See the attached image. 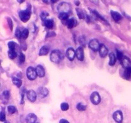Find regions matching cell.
Segmentation results:
<instances>
[{
	"mask_svg": "<svg viewBox=\"0 0 131 123\" xmlns=\"http://www.w3.org/2000/svg\"><path fill=\"white\" fill-rule=\"evenodd\" d=\"M63 58L62 53L60 50H54L51 52L50 55V59L51 62L56 64H58Z\"/></svg>",
	"mask_w": 131,
	"mask_h": 123,
	"instance_id": "6da1fadb",
	"label": "cell"
},
{
	"mask_svg": "<svg viewBox=\"0 0 131 123\" xmlns=\"http://www.w3.org/2000/svg\"><path fill=\"white\" fill-rule=\"evenodd\" d=\"M31 17V10L27 8L24 10H21L19 12V18L23 23H26Z\"/></svg>",
	"mask_w": 131,
	"mask_h": 123,
	"instance_id": "7a4b0ae2",
	"label": "cell"
},
{
	"mask_svg": "<svg viewBox=\"0 0 131 123\" xmlns=\"http://www.w3.org/2000/svg\"><path fill=\"white\" fill-rule=\"evenodd\" d=\"M58 11L60 13H68L70 10V6L66 2H62L58 6Z\"/></svg>",
	"mask_w": 131,
	"mask_h": 123,
	"instance_id": "3957f363",
	"label": "cell"
},
{
	"mask_svg": "<svg viewBox=\"0 0 131 123\" xmlns=\"http://www.w3.org/2000/svg\"><path fill=\"white\" fill-rule=\"evenodd\" d=\"M26 76L27 78L29 80H34L36 79L37 76L36 69L33 67H29L26 70Z\"/></svg>",
	"mask_w": 131,
	"mask_h": 123,
	"instance_id": "277c9868",
	"label": "cell"
},
{
	"mask_svg": "<svg viewBox=\"0 0 131 123\" xmlns=\"http://www.w3.org/2000/svg\"><path fill=\"white\" fill-rule=\"evenodd\" d=\"M90 101L95 105H97L101 103V98L97 92H93L90 96Z\"/></svg>",
	"mask_w": 131,
	"mask_h": 123,
	"instance_id": "5b68a950",
	"label": "cell"
},
{
	"mask_svg": "<svg viewBox=\"0 0 131 123\" xmlns=\"http://www.w3.org/2000/svg\"><path fill=\"white\" fill-rule=\"evenodd\" d=\"M88 45L90 48L93 51H99V50L100 45H101L99 44L98 40H97V39H92V40H90Z\"/></svg>",
	"mask_w": 131,
	"mask_h": 123,
	"instance_id": "8992f818",
	"label": "cell"
},
{
	"mask_svg": "<svg viewBox=\"0 0 131 123\" xmlns=\"http://www.w3.org/2000/svg\"><path fill=\"white\" fill-rule=\"evenodd\" d=\"M113 118L114 121L117 123H122L123 119V113L121 110H117L114 112L113 115Z\"/></svg>",
	"mask_w": 131,
	"mask_h": 123,
	"instance_id": "52a82bcc",
	"label": "cell"
},
{
	"mask_svg": "<svg viewBox=\"0 0 131 123\" xmlns=\"http://www.w3.org/2000/svg\"><path fill=\"white\" fill-rule=\"evenodd\" d=\"M37 94H38L40 98H44L48 95L49 94V90L47 88L44 87H39L37 91Z\"/></svg>",
	"mask_w": 131,
	"mask_h": 123,
	"instance_id": "ba28073f",
	"label": "cell"
},
{
	"mask_svg": "<svg viewBox=\"0 0 131 123\" xmlns=\"http://www.w3.org/2000/svg\"><path fill=\"white\" fill-rule=\"evenodd\" d=\"M26 96L30 102H35L37 99V93L33 90H29L26 92Z\"/></svg>",
	"mask_w": 131,
	"mask_h": 123,
	"instance_id": "9c48e42d",
	"label": "cell"
},
{
	"mask_svg": "<svg viewBox=\"0 0 131 123\" xmlns=\"http://www.w3.org/2000/svg\"><path fill=\"white\" fill-rule=\"evenodd\" d=\"M66 56L69 60L72 61L76 56V51H74V49L72 48H69L66 51Z\"/></svg>",
	"mask_w": 131,
	"mask_h": 123,
	"instance_id": "30bf717a",
	"label": "cell"
},
{
	"mask_svg": "<svg viewBox=\"0 0 131 123\" xmlns=\"http://www.w3.org/2000/svg\"><path fill=\"white\" fill-rule=\"evenodd\" d=\"M76 56L80 61H83L85 58V53H84L83 48L81 47H79L76 51Z\"/></svg>",
	"mask_w": 131,
	"mask_h": 123,
	"instance_id": "8fae6325",
	"label": "cell"
},
{
	"mask_svg": "<svg viewBox=\"0 0 131 123\" xmlns=\"http://www.w3.org/2000/svg\"><path fill=\"white\" fill-rule=\"evenodd\" d=\"M37 115L34 114H32V113L28 114L26 117V123H36L37 122Z\"/></svg>",
	"mask_w": 131,
	"mask_h": 123,
	"instance_id": "7c38bea8",
	"label": "cell"
},
{
	"mask_svg": "<svg viewBox=\"0 0 131 123\" xmlns=\"http://www.w3.org/2000/svg\"><path fill=\"white\" fill-rule=\"evenodd\" d=\"M36 72H37V76H39L40 78H43L45 74V69H44V67L41 65H38L35 68Z\"/></svg>",
	"mask_w": 131,
	"mask_h": 123,
	"instance_id": "4fadbf2b",
	"label": "cell"
},
{
	"mask_svg": "<svg viewBox=\"0 0 131 123\" xmlns=\"http://www.w3.org/2000/svg\"><path fill=\"white\" fill-rule=\"evenodd\" d=\"M99 55L101 57H105L107 55L108 53V50H107V47L104 44H101L99 48Z\"/></svg>",
	"mask_w": 131,
	"mask_h": 123,
	"instance_id": "5bb4252c",
	"label": "cell"
},
{
	"mask_svg": "<svg viewBox=\"0 0 131 123\" xmlns=\"http://www.w3.org/2000/svg\"><path fill=\"white\" fill-rule=\"evenodd\" d=\"M120 61H121V64H122V66H123L124 68L128 69V68H129V67H130L131 61L128 57L124 56L123 57V58H122Z\"/></svg>",
	"mask_w": 131,
	"mask_h": 123,
	"instance_id": "9a60e30c",
	"label": "cell"
},
{
	"mask_svg": "<svg viewBox=\"0 0 131 123\" xmlns=\"http://www.w3.org/2000/svg\"><path fill=\"white\" fill-rule=\"evenodd\" d=\"M111 15L112 18L113 19V20H114L115 22H118L119 21H120L122 18V15H121L120 13H118V12H115V11L111 10Z\"/></svg>",
	"mask_w": 131,
	"mask_h": 123,
	"instance_id": "2e32d148",
	"label": "cell"
},
{
	"mask_svg": "<svg viewBox=\"0 0 131 123\" xmlns=\"http://www.w3.org/2000/svg\"><path fill=\"white\" fill-rule=\"evenodd\" d=\"M76 24H77V21L75 19H74V18L68 19L66 22L67 26V28H69V29L74 28V27L76 26Z\"/></svg>",
	"mask_w": 131,
	"mask_h": 123,
	"instance_id": "e0dca14e",
	"label": "cell"
},
{
	"mask_svg": "<svg viewBox=\"0 0 131 123\" xmlns=\"http://www.w3.org/2000/svg\"><path fill=\"white\" fill-rule=\"evenodd\" d=\"M49 51V48L47 45H44L43 47H42L40 48V51H39V55L40 56H45V55H47L48 54Z\"/></svg>",
	"mask_w": 131,
	"mask_h": 123,
	"instance_id": "ac0fdd59",
	"label": "cell"
},
{
	"mask_svg": "<svg viewBox=\"0 0 131 123\" xmlns=\"http://www.w3.org/2000/svg\"><path fill=\"white\" fill-rule=\"evenodd\" d=\"M109 64L111 66H113L116 64V61H117V59H116V56L114 55V54L113 53H111L109 55Z\"/></svg>",
	"mask_w": 131,
	"mask_h": 123,
	"instance_id": "d6986e66",
	"label": "cell"
},
{
	"mask_svg": "<svg viewBox=\"0 0 131 123\" xmlns=\"http://www.w3.org/2000/svg\"><path fill=\"white\" fill-rule=\"evenodd\" d=\"M12 82L17 87H21L22 86V84H23L21 80L19 79V78H16V77H13L12 78Z\"/></svg>",
	"mask_w": 131,
	"mask_h": 123,
	"instance_id": "ffe728a7",
	"label": "cell"
},
{
	"mask_svg": "<svg viewBox=\"0 0 131 123\" xmlns=\"http://www.w3.org/2000/svg\"><path fill=\"white\" fill-rule=\"evenodd\" d=\"M44 25L46 28H49V29H51L53 28L54 26V21L52 19H46L44 21Z\"/></svg>",
	"mask_w": 131,
	"mask_h": 123,
	"instance_id": "44dd1931",
	"label": "cell"
},
{
	"mask_svg": "<svg viewBox=\"0 0 131 123\" xmlns=\"http://www.w3.org/2000/svg\"><path fill=\"white\" fill-rule=\"evenodd\" d=\"M76 12H77V16H78L79 18L80 19H85L86 15H85V12H83V10L80 9V8H76Z\"/></svg>",
	"mask_w": 131,
	"mask_h": 123,
	"instance_id": "7402d4cb",
	"label": "cell"
},
{
	"mask_svg": "<svg viewBox=\"0 0 131 123\" xmlns=\"http://www.w3.org/2000/svg\"><path fill=\"white\" fill-rule=\"evenodd\" d=\"M123 76H124V78L127 80H129L131 76V70L130 67L128 69H125L124 71V74H123Z\"/></svg>",
	"mask_w": 131,
	"mask_h": 123,
	"instance_id": "603a6c76",
	"label": "cell"
},
{
	"mask_svg": "<svg viewBox=\"0 0 131 123\" xmlns=\"http://www.w3.org/2000/svg\"><path fill=\"white\" fill-rule=\"evenodd\" d=\"M8 56H9V58L10 59L15 58L17 56V52L15 51V50H9V51H8Z\"/></svg>",
	"mask_w": 131,
	"mask_h": 123,
	"instance_id": "cb8c5ba5",
	"label": "cell"
},
{
	"mask_svg": "<svg viewBox=\"0 0 131 123\" xmlns=\"http://www.w3.org/2000/svg\"><path fill=\"white\" fill-rule=\"evenodd\" d=\"M76 108H77V109L79 111H85V110H86L87 106H86V105H85V104H83L82 103H79L78 104L76 105Z\"/></svg>",
	"mask_w": 131,
	"mask_h": 123,
	"instance_id": "d4e9b609",
	"label": "cell"
},
{
	"mask_svg": "<svg viewBox=\"0 0 131 123\" xmlns=\"http://www.w3.org/2000/svg\"><path fill=\"white\" fill-rule=\"evenodd\" d=\"M69 16L68 13H60L59 15V18H60L61 20L63 21H67L68 18H69Z\"/></svg>",
	"mask_w": 131,
	"mask_h": 123,
	"instance_id": "484cf974",
	"label": "cell"
},
{
	"mask_svg": "<svg viewBox=\"0 0 131 123\" xmlns=\"http://www.w3.org/2000/svg\"><path fill=\"white\" fill-rule=\"evenodd\" d=\"M8 112L9 114H13L15 113H16L17 112V109H16V107L14 106H9L8 107Z\"/></svg>",
	"mask_w": 131,
	"mask_h": 123,
	"instance_id": "4316f807",
	"label": "cell"
},
{
	"mask_svg": "<svg viewBox=\"0 0 131 123\" xmlns=\"http://www.w3.org/2000/svg\"><path fill=\"white\" fill-rule=\"evenodd\" d=\"M2 96H3V99L5 100L6 103H7V101L8 100V99L10 98V92L8 90L4 91L3 94H2Z\"/></svg>",
	"mask_w": 131,
	"mask_h": 123,
	"instance_id": "83f0119b",
	"label": "cell"
},
{
	"mask_svg": "<svg viewBox=\"0 0 131 123\" xmlns=\"http://www.w3.org/2000/svg\"><path fill=\"white\" fill-rule=\"evenodd\" d=\"M28 35H29V30L27 28L23 29V31L22 32L21 38H23V39H26L28 37Z\"/></svg>",
	"mask_w": 131,
	"mask_h": 123,
	"instance_id": "f1b7e54d",
	"label": "cell"
},
{
	"mask_svg": "<svg viewBox=\"0 0 131 123\" xmlns=\"http://www.w3.org/2000/svg\"><path fill=\"white\" fill-rule=\"evenodd\" d=\"M8 48H9V50H15L16 46H17V44H16L15 42H14L11 41V42H9L8 43Z\"/></svg>",
	"mask_w": 131,
	"mask_h": 123,
	"instance_id": "f546056e",
	"label": "cell"
},
{
	"mask_svg": "<svg viewBox=\"0 0 131 123\" xmlns=\"http://www.w3.org/2000/svg\"><path fill=\"white\" fill-rule=\"evenodd\" d=\"M61 110L63 111H67V110H69V105L67 103H62L61 104Z\"/></svg>",
	"mask_w": 131,
	"mask_h": 123,
	"instance_id": "4dcf8cb0",
	"label": "cell"
},
{
	"mask_svg": "<svg viewBox=\"0 0 131 123\" xmlns=\"http://www.w3.org/2000/svg\"><path fill=\"white\" fill-rule=\"evenodd\" d=\"M49 16V13L46 12H42L40 13V18L42 19L44 21H45L46 20V18Z\"/></svg>",
	"mask_w": 131,
	"mask_h": 123,
	"instance_id": "1f68e13d",
	"label": "cell"
},
{
	"mask_svg": "<svg viewBox=\"0 0 131 123\" xmlns=\"http://www.w3.org/2000/svg\"><path fill=\"white\" fill-rule=\"evenodd\" d=\"M0 120L2 122L6 121V115L3 111H2L0 113Z\"/></svg>",
	"mask_w": 131,
	"mask_h": 123,
	"instance_id": "d6a6232c",
	"label": "cell"
},
{
	"mask_svg": "<svg viewBox=\"0 0 131 123\" xmlns=\"http://www.w3.org/2000/svg\"><path fill=\"white\" fill-rule=\"evenodd\" d=\"M15 36L17 37V38H21L22 37V32H21V30L19 29V28H17V29H16V31L15 32Z\"/></svg>",
	"mask_w": 131,
	"mask_h": 123,
	"instance_id": "836d02e7",
	"label": "cell"
},
{
	"mask_svg": "<svg viewBox=\"0 0 131 123\" xmlns=\"http://www.w3.org/2000/svg\"><path fill=\"white\" fill-rule=\"evenodd\" d=\"M91 12H92L93 13V14H95L96 16L97 17V18H100V19H102V21H106V20H105L104 19V18L102 16H101V15L99 14V13H98V12H97V11L96 10H92L91 11Z\"/></svg>",
	"mask_w": 131,
	"mask_h": 123,
	"instance_id": "e575fe53",
	"label": "cell"
},
{
	"mask_svg": "<svg viewBox=\"0 0 131 123\" xmlns=\"http://www.w3.org/2000/svg\"><path fill=\"white\" fill-rule=\"evenodd\" d=\"M117 58H118V60H122V59L123 58V56H123V53H122L120 51H119V50H117Z\"/></svg>",
	"mask_w": 131,
	"mask_h": 123,
	"instance_id": "d590c367",
	"label": "cell"
},
{
	"mask_svg": "<svg viewBox=\"0 0 131 123\" xmlns=\"http://www.w3.org/2000/svg\"><path fill=\"white\" fill-rule=\"evenodd\" d=\"M25 55L23 53H20L19 55V61H20V63H24V61H25Z\"/></svg>",
	"mask_w": 131,
	"mask_h": 123,
	"instance_id": "8d00e7d4",
	"label": "cell"
},
{
	"mask_svg": "<svg viewBox=\"0 0 131 123\" xmlns=\"http://www.w3.org/2000/svg\"><path fill=\"white\" fill-rule=\"evenodd\" d=\"M79 40L80 44H81L82 45H85V44H86V41H85V37H83V36L80 37L79 39Z\"/></svg>",
	"mask_w": 131,
	"mask_h": 123,
	"instance_id": "74e56055",
	"label": "cell"
},
{
	"mask_svg": "<svg viewBox=\"0 0 131 123\" xmlns=\"http://www.w3.org/2000/svg\"><path fill=\"white\" fill-rule=\"evenodd\" d=\"M55 35H56L55 33L49 32L47 34V37H52V36H55Z\"/></svg>",
	"mask_w": 131,
	"mask_h": 123,
	"instance_id": "f35d334b",
	"label": "cell"
},
{
	"mask_svg": "<svg viewBox=\"0 0 131 123\" xmlns=\"http://www.w3.org/2000/svg\"><path fill=\"white\" fill-rule=\"evenodd\" d=\"M59 123H70V122H69L67 120H66V119H62L60 120V122Z\"/></svg>",
	"mask_w": 131,
	"mask_h": 123,
	"instance_id": "ab89813d",
	"label": "cell"
},
{
	"mask_svg": "<svg viewBox=\"0 0 131 123\" xmlns=\"http://www.w3.org/2000/svg\"><path fill=\"white\" fill-rule=\"evenodd\" d=\"M75 3H76V4L77 5H78L79 4V2H75Z\"/></svg>",
	"mask_w": 131,
	"mask_h": 123,
	"instance_id": "60d3db41",
	"label": "cell"
},
{
	"mask_svg": "<svg viewBox=\"0 0 131 123\" xmlns=\"http://www.w3.org/2000/svg\"><path fill=\"white\" fill-rule=\"evenodd\" d=\"M4 123H10L9 121H7V120H6V121L4 122Z\"/></svg>",
	"mask_w": 131,
	"mask_h": 123,
	"instance_id": "b9f144b4",
	"label": "cell"
},
{
	"mask_svg": "<svg viewBox=\"0 0 131 123\" xmlns=\"http://www.w3.org/2000/svg\"><path fill=\"white\" fill-rule=\"evenodd\" d=\"M36 123H39V122H36Z\"/></svg>",
	"mask_w": 131,
	"mask_h": 123,
	"instance_id": "7bdbcfd3",
	"label": "cell"
},
{
	"mask_svg": "<svg viewBox=\"0 0 131 123\" xmlns=\"http://www.w3.org/2000/svg\"><path fill=\"white\" fill-rule=\"evenodd\" d=\"M130 70H131V67H130Z\"/></svg>",
	"mask_w": 131,
	"mask_h": 123,
	"instance_id": "ee69618b",
	"label": "cell"
}]
</instances>
